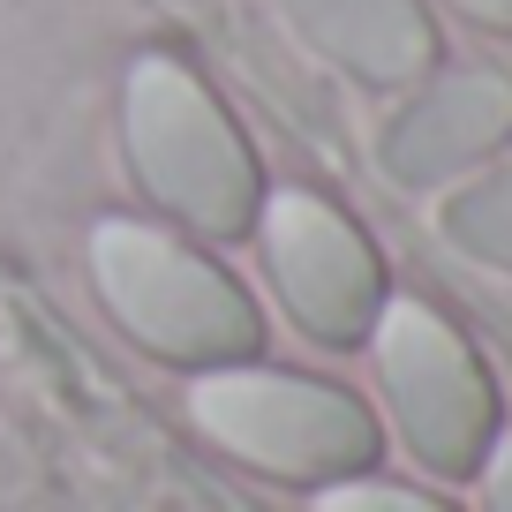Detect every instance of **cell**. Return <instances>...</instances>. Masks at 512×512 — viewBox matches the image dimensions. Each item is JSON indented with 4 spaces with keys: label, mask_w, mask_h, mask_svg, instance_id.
<instances>
[{
    "label": "cell",
    "mask_w": 512,
    "mask_h": 512,
    "mask_svg": "<svg viewBox=\"0 0 512 512\" xmlns=\"http://www.w3.org/2000/svg\"><path fill=\"white\" fill-rule=\"evenodd\" d=\"M121 151L136 189L174 219L181 234H249L264 204V166H256L241 121L219 106L204 76L181 53H136L121 76Z\"/></svg>",
    "instance_id": "1"
},
{
    "label": "cell",
    "mask_w": 512,
    "mask_h": 512,
    "mask_svg": "<svg viewBox=\"0 0 512 512\" xmlns=\"http://www.w3.org/2000/svg\"><path fill=\"white\" fill-rule=\"evenodd\" d=\"M91 287L151 362L166 369H219L264 354V309L211 249L151 219H98L91 226Z\"/></svg>",
    "instance_id": "2"
},
{
    "label": "cell",
    "mask_w": 512,
    "mask_h": 512,
    "mask_svg": "<svg viewBox=\"0 0 512 512\" xmlns=\"http://www.w3.org/2000/svg\"><path fill=\"white\" fill-rule=\"evenodd\" d=\"M181 407H189L196 437H211L234 467L272 475V482H302V490L362 475L384 452V422L354 384L309 377V369H272L256 354L196 369Z\"/></svg>",
    "instance_id": "3"
},
{
    "label": "cell",
    "mask_w": 512,
    "mask_h": 512,
    "mask_svg": "<svg viewBox=\"0 0 512 512\" xmlns=\"http://www.w3.org/2000/svg\"><path fill=\"white\" fill-rule=\"evenodd\" d=\"M362 347H369L377 400H384L377 422L400 437V452L437 482H467L475 460L490 452V437L505 430L497 377L475 354V339L422 294H384Z\"/></svg>",
    "instance_id": "4"
},
{
    "label": "cell",
    "mask_w": 512,
    "mask_h": 512,
    "mask_svg": "<svg viewBox=\"0 0 512 512\" xmlns=\"http://www.w3.org/2000/svg\"><path fill=\"white\" fill-rule=\"evenodd\" d=\"M249 234L294 332L317 347H362L392 294L377 241L317 189H264Z\"/></svg>",
    "instance_id": "5"
},
{
    "label": "cell",
    "mask_w": 512,
    "mask_h": 512,
    "mask_svg": "<svg viewBox=\"0 0 512 512\" xmlns=\"http://www.w3.org/2000/svg\"><path fill=\"white\" fill-rule=\"evenodd\" d=\"M497 151H512V76L482 61L430 68L377 128V174L392 189H452Z\"/></svg>",
    "instance_id": "6"
},
{
    "label": "cell",
    "mask_w": 512,
    "mask_h": 512,
    "mask_svg": "<svg viewBox=\"0 0 512 512\" xmlns=\"http://www.w3.org/2000/svg\"><path fill=\"white\" fill-rule=\"evenodd\" d=\"M317 61L369 91H407L437 68V23L422 0H279Z\"/></svg>",
    "instance_id": "7"
},
{
    "label": "cell",
    "mask_w": 512,
    "mask_h": 512,
    "mask_svg": "<svg viewBox=\"0 0 512 512\" xmlns=\"http://www.w3.org/2000/svg\"><path fill=\"white\" fill-rule=\"evenodd\" d=\"M437 234L482 272H512V151L452 181L437 204Z\"/></svg>",
    "instance_id": "8"
},
{
    "label": "cell",
    "mask_w": 512,
    "mask_h": 512,
    "mask_svg": "<svg viewBox=\"0 0 512 512\" xmlns=\"http://www.w3.org/2000/svg\"><path fill=\"white\" fill-rule=\"evenodd\" d=\"M309 512H460V505L437 497V490H422V482H392V475H377V467H362V475L317 482Z\"/></svg>",
    "instance_id": "9"
},
{
    "label": "cell",
    "mask_w": 512,
    "mask_h": 512,
    "mask_svg": "<svg viewBox=\"0 0 512 512\" xmlns=\"http://www.w3.org/2000/svg\"><path fill=\"white\" fill-rule=\"evenodd\" d=\"M475 497L482 512H512V430H497L490 452L475 460Z\"/></svg>",
    "instance_id": "10"
},
{
    "label": "cell",
    "mask_w": 512,
    "mask_h": 512,
    "mask_svg": "<svg viewBox=\"0 0 512 512\" xmlns=\"http://www.w3.org/2000/svg\"><path fill=\"white\" fill-rule=\"evenodd\" d=\"M467 23H482V31H505L512 38V0H452Z\"/></svg>",
    "instance_id": "11"
}]
</instances>
